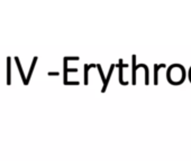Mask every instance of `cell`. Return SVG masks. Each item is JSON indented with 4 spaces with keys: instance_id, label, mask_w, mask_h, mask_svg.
Returning a JSON list of instances; mask_svg holds the SVG:
<instances>
[{
    "instance_id": "obj_1",
    "label": "cell",
    "mask_w": 191,
    "mask_h": 161,
    "mask_svg": "<svg viewBox=\"0 0 191 161\" xmlns=\"http://www.w3.org/2000/svg\"><path fill=\"white\" fill-rule=\"evenodd\" d=\"M15 61H16V64H17V67H18V69H19V74H20V76H21V79H23V83H24L25 85H27V79H26V76H25L24 72H23V68H21V64H20V62H19V58H18L17 56L15 57Z\"/></svg>"
},
{
    "instance_id": "obj_2",
    "label": "cell",
    "mask_w": 191,
    "mask_h": 161,
    "mask_svg": "<svg viewBox=\"0 0 191 161\" xmlns=\"http://www.w3.org/2000/svg\"><path fill=\"white\" fill-rule=\"evenodd\" d=\"M10 61H11V58L10 57H7V84L8 85H10V83H11V81H10V66H11V63H10Z\"/></svg>"
},
{
    "instance_id": "obj_3",
    "label": "cell",
    "mask_w": 191,
    "mask_h": 161,
    "mask_svg": "<svg viewBox=\"0 0 191 161\" xmlns=\"http://www.w3.org/2000/svg\"><path fill=\"white\" fill-rule=\"evenodd\" d=\"M36 61H37V57H34V59H33V62H31V68H29V72H28V75H27V84H28V82H29V79H31V73H33V71H34L35 65H36Z\"/></svg>"
}]
</instances>
